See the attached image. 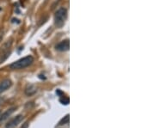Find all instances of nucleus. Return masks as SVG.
Segmentation results:
<instances>
[{
  "mask_svg": "<svg viewBox=\"0 0 155 128\" xmlns=\"http://www.w3.org/2000/svg\"><path fill=\"white\" fill-rule=\"evenodd\" d=\"M12 82L10 79H5L4 81H2L0 83V94H2L3 92L6 91L8 89L11 87Z\"/></svg>",
  "mask_w": 155,
  "mask_h": 128,
  "instance_id": "obj_5",
  "label": "nucleus"
},
{
  "mask_svg": "<svg viewBox=\"0 0 155 128\" xmlns=\"http://www.w3.org/2000/svg\"><path fill=\"white\" fill-rule=\"evenodd\" d=\"M69 47H70L69 40H65V41H61L60 43L58 44L56 46V49L58 51H60V52H66V51H68Z\"/></svg>",
  "mask_w": 155,
  "mask_h": 128,
  "instance_id": "obj_4",
  "label": "nucleus"
},
{
  "mask_svg": "<svg viewBox=\"0 0 155 128\" xmlns=\"http://www.w3.org/2000/svg\"><path fill=\"white\" fill-rule=\"evenodd\" d=\"M33 62H34V58L29 55V56H26V57L12 63L10 65V68L12 70H21V69H24L26 67H29V65L33 64Z\"/></svg>",
  "mask_w": 155,
  "mask_h": 128,
  "instance_id": "obj_1",
  "label": "nucleus"
},
{
  "mask_svg": "<svg viewBox=\"0 0 155 128\" xmlns=\"http://www.w3.org/2000/svg\"><path fill=\"white\" fill-rule=\"evenodd\" d=\"M60 101L62 104H65V105L69 104V99L67 98V97H66V96H64L63 98H60Z\"/></svg>",
  "mask_w": 155,
  "mask_h": 128,
  "instance_id": "obj_9",
  "label": "nucleus"
},
{
  "mask_svg": "<svg viewBox=\"0 0 155 128\" xmlns=\"http://www.w3.org/2000/svg\"><path fill=\"white\" fill-rule=\"evenodd\" d=\"M23 115L19 114V115H17L15 118H13L12 120H11L9 122L7 123L5 125V128H15L16 126H18V124H20V123L23 121Z\"/></svg>",
  "mask_w": 155,
  "mask_h": 128,
  "instance_id": "obj_3",
  "label": "nucleus"
},
{
  "mask_svg": "<svg viewBox=\"0 0 155 128\" xmlns=\"http://www.w3.org/2000/svg\"><path fill=\"white\" fill-rule=\"evenodd\" d=\"M67 18V11L65 8L59 9L54 15V23L58 28H61Z\"/></svg>",
  "mask_w": 155,
  "mask_h": 128,
  "instance_id": "obj_2",
  "label": "nucleus"
},
{
  "mask_svg": "<svg viewBox=\"0 0 155 128\" xmlns=\"http://www.w3.org/2000/svg\"><path fill=\"white\" fill-rule=\"evenodd\" d=\"M0 115H1V111H0Z\"/></svg>",
  "mask_w": 155,
  "mask_h": 128,
  "instance_id": "obj_10",
  "label": "nucleus"
},
{
  "mask_svg": "<svg viewBox=\"0 0 155 128\" xmlns=\"http://www.w3.org/2000/svg\"><path fill=\"white\" fill-rule=\"evenodd\" d=\"M69 114H66V116L64 117L63 119L60 121V123H59V125L60 126H62V125H65V124H68L69 123V120H70V118H69Z\"/></svg>",
  "mask_w": 155,
  "mask_h": 128,
  "instance_id": "obj_8",
  "label": "nucleus"
},
{
  "mask_svg": "<svg viewBox=\"0 0 155 128\" xmlns=\"http://www.w3.org/2000/svg\"><path fill=\"white\" fill-rule=\"evenodd\" d=\"M15 110H16V108H9L8 110H6L4 114H2L0 115V123L5 121V120H7V119L15 112Z\"/></svg>",
  "mask_w": 155,
  "mask_h": 128,
  "instance_id": "obj_6",
  "label": "nucleus"
},
{
  "mask_svg": "<svg viewBox=\"0 0 155 128\" xmlns=\"http://www.w3.org/2000/svg\"><path fill=\"white\" fill-rule=\"evenodd\" d=\"M36 87L33 85V84H29V85H27V87L25 88V94L27 95H34V94L36 93Z\"/></svg>",
  "mask_w": 155,
  "mask_h": 128,
  "instance_id": "obj_7",
  "label": "nucleus"
}]
</instances>
